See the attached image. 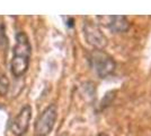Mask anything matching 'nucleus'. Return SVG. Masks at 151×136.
Listing matches in <instances>:
<instances>
[{"mask_svg": "<svg viewBox=\"0 0 151 136\" xmlns=\"http://www.w3.org/2000/svg\"><path fill=\"white\" fill-rule=\"evenodd\" d=\"M16 44L14 48L13 59L10 64V69L14 76L20 77L24 75L28 68L31 58V44L25 33L20 32L16 36Z\"/></svg>", "mask_w": 151, "mask_h": 136, "instance_id": "obj_1", "label": "nucleus"}, {"mask_svg": "<svg viewBox=\"0 0 151 136\" xmlns=\"http://www.w3.org/2000/svg\"><path fill=\"white\" fill-rule=\"evenodd\" d=\"M89 61L96 74L101 78H106L115 71L114 59L101 49H96L90 53Z\"/></svg>", "mask_w": 151, "mask_h": 136, "instance_id": "obj_2", "label": "nucleus"}, {"mask_svg": "<svg viewBox=\"0 0 151 136\" xmlns=\"http://www.w3.org/2000/svg\"><path fill=\"white\" fill-rule=\"evenodd\" d=\"M58 118V109L55 104H51L45 109L35 123V135L47 136L50 134Z\"/></svg>", "mask_w": 151, "mask_h": 136, "instance_id": "obj_3", "label": "nucleus"}, {"mask_svg": "<svg viewBox=\"0 0 151 136\" xmlns=\"http://www.w3.org/2000/svg\"><path fill=\"white\" fill-rule=\"evenodd\" d=\"M32 119V108L29 105H25L19 113L14 118L13 123L10 125V129L14 135L24 136L28 130L29 123Z\"/></svg>", "mask_w": 151, "mask_h": 136, "instance_id": "obj_4", "label": "nucleus"}, {"mask_svg": "<svg viewBox=\"0 0 151 136\" xmlns=\"http://www.w3.org/2000/svg\"><path fill=\"white\" fill-rule=\"evenodd\" d=\"M83 34L89 44L95 47L96 49H103L107 44V39L104 33L101 31L98 26L93 23H86L83 26Z\"/></svg>", "mask_w": 151, "mask_h": 136, "instance_id": "obj_5", "label": "nucleus"}, {"mask_svg": "<svg viewBox=\"0 0 151 136\" xmlns=\"http://www.w3.org/2000/svg\"><path fill=\"white\" fill-rule=\"evenodd\" d=\"M98 17L103 20H107L103 24H105L114 33L126 32L130 27V24L125 16H98Z\"/></svg>", "mask_w": 151, "mask_h": 136, "instance_id": "obj_6", "label": "nucleus"}, {"mask_svg": "<svg viewBox=\"0 0 151 136\" xmlns=\"http://www.w3.org/2000/svg\"><path fill=\"white\" fill-rule=\"evenodd\" d=\"M97 136H108L107 134H105V133H101V134H98Z\"/></svg>", "mask_w": 151, "mask_h": 136, "instance_id": "obj_7", "label": "nucleus"}, {"mask_svg": "<svg viewBox=\"0 0 151 136\" xmlns=\"http://www.w3.org/2000/svg\"><path fill=\"white\" fill-rule=\"evenodd\" d=\"M59 136H68L67 134H61V135H59Z\"/></svg>", "mask_w": 151, "mask_h": 136, "instance_id": "obj_8", "label": "nucleus"}]
</instances>
